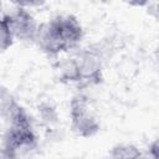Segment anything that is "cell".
<instances>
[{"mask_svg": "<svg viewBox=\"0 0 159 159\" xmlns=\"http://www.w3.org/2000/svg\"><path fill=\"white\" fill-rule=\"evenodd\" d=\"M83 39V27L80 20L71 14L56 15L40 25L36 43L48 56H58L80 46Z\"/></svg>", "mask_w": 159, "mask_h": 159, "instance_id": "cell-1", "label": "cell"}, {"mask_svg": "<svg viewBox=\"0 0 159 159\" xmlns=\"http://www.w3.org/2000/svg\"><path fill=\"white\" fill-rule=\"evenodd\" d=\"M71 130L82 138L94 137L101 129V122L87 96L77 93L70 102Z\"/></svg>", "mask_w": 159, "mask_h": 159, "instance_id": "cell-2", "label": "cell"}, {"mask_svg": "<svg viewBox=\"0 0 159 159\" xmlns=\"http://www.w3.org/2000/svg\"><path fill=\"white\" fill-rule=\"evenodd\" d=\"M36 148L37 137L31 122L7 127L1 149L10 159H26Z\"/></svg>", "mask_w": 159, "mask_h": 159, "instance_id": "cell-3", "label": "cell"}, {"mask_svg": "<svg viewBox=\"0 0 159 159\" xmlns=\"http://www.w3.org/2000/svg\"><path fill=\"white\" fill-rule=\"evenodd\" d=\"M73 57L78 67L80 84L93 86L99 84L103 81V56L99 48H82L81 51H77Z\"/></svg>", "mask_w": 159, "mask_h": 159, "instance_id": "cell-4", "label": "cell"}, {"mask_svg": "<svg viewBox=\"0 0 159 159\" xmlns=\"http://www.w3.org/2000/svg\"><path fill=\"white\" fill-rule=\"evenodd\" d=\"M6 16L15 40L21 42H36L40 25L29 9L16 4Z\"/></svg>", "mask_w": 159, "mask_h": 159, "instance_id": "cell-5", "label": "cell"}, {"mask_svg": "<svg viewBox=\"0 0 159 159\" xmlns=\"http://www.w3.org/2000/svg\"><path fill=\"white\" fill-rule=\"evenodd\" d=\"M56 71L58 73V80L63 83H73V84H80V73H78V67L76 63V60L72 56L62 58L57 62L56 65Z\"/></svg>", "mask_w": 159, "mask_h": 159, "instance_id": "cell-6", "label": "cell"}, {"mask_svg": "<svg viewBox=\"0 0 159 159\" xmlns=\"http://www.w3.org/2000/svg\"><path fill=\"white\" fill-rule=\"evenodd\" d=\"M142 149L133 143H118L109 150L111 159H137Z\"/></svg>", "mask_w": 159, "mask_h": 159, "instance_id": "cell-7", "label": "cell"}, {"mask_svg": "<svg viewBox=\"0 0 159 159\" xmlns=\"http://www.w3.org/2000/svg\"><path fill=\"white\" fill-rule=\"evenodd\" d=\"M14 35L9 24V19L6 14L0 16V53L7 51L14 45Z\"/></svg>", "mask_w": 159, "mask_h": 159, "instance_id": "cell-8", "label": "cell"}, {"mask_svg": "<svg viewBox=\"0 0 159 159\" xmlns=\"http://www.w3.org/2000/svg\"><path fill=\"white\" fill-rule=\"evenodd\" d=\"M137 159H159V147L158 140L154 139L145 150H142L140 155Z\"/></svg>", "mask_w": 159, "mask_h": 159, "instance_id": "cell-9", "label": "cell"}, {"mask_svg": "<svg viewBox=\"0 0 159 159\" xmlns=\"http://www.w3.org/2000/svg\"><path fill=\"white\" fill-rule=\"evenodd\" d=\"M0 159H10V158L5 154V152H4L2 149H0Z\"/></svg>", "mask_w": 159, "mask_h": 159, "instance_id": "cell-10", "label": "cell"}, {"mask_svg": "<svg viewBox=\"0 0 159 159\" xmlns=\"http://www.w3.org/2000/svg\"><path fill=\"white\" fill-rule=\"evenodd\" d=\"M1 11H2V2L0 1V16L2 15V14H1Z\"/></svg>", "mask_w": 159, "mask_h": 159, "instance_id": "cell-11", "label": "cell"}]
</instances>
